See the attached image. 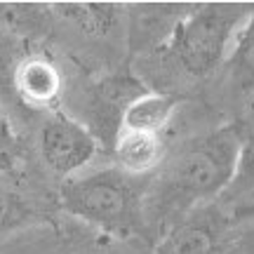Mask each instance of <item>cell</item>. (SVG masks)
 <instances>
[{"instance_id": "4", "label": "cell", "mask_w": 254, "mask_h": 254, "mask_svg": "<svg viewBox=\"0 0 254 254\" xmlns=\"http://www.w3.org/2000/svg\"><path fill=\"white\" fill-rule=\"evenodd\" d=\"M99 148L97 136L85 123L64 111H52L40 127V155L57 177H75V172L92 163Z\"/></svg>"}, {"instance_id": "8", "label": "cell", "mask_w": 254, "mask_h": 254, "mask_svg": "<svg viewBox=\"0 0 254 254\" xmlns=\"http://www.w3.org/2000/svg\"><path fill=\"white\" fill-rule=\"evenodd\" d=\"M177 109H179V97L158 90H146L127 104L118 132L165 136V129L172 123Z\"/></svg>"}, {"instance_id": "14", "label": "cell", "mask_w": 254, "mask_h": 254, "mask_svg": "<svg viewBox=\"0 0 254 254\" xmlns=\"http://www.w3.org/2000/svg\"><path fill=\"white\" fill-rule=\"evenodd\" d=\"M24 55H26L24 43L9 28L0 26V94L12 92V78Z\"/></svg>"}, {"instance_id": "16", "label": "cell", "mask_w": 254, "mask_h": 254, "mask_svg": "<svg viewBox=\"0 0 254 254\" xmlns=\"http://www.w3.org/2000/svg\"><path fill=\"white\" fill-rule=\"evenodd\" d=\"M254 217V200L243 202V205H233V219H250Z\"/></svg>"}, {"instance_id": "1", "label": "cell", "mask_w": 254, "mask_h": 254, "mask_svg": "<svg viewBox=\"0 0 254 254\" xmlns=\"http://www.w3.org/2000/svg\"><path fill=\"white\" fill-rule=\"evenodd\" d=\"M240 141V125H221L186 141L146 193V224L165 231L189 212L224 195L236 174Z\"/></svg>"}, {"instance_id": "9", "label": "cell", "mask_w": 254, "mask_h": 254, "mask_svg": "<svg viewBox=\"0 0 254 254\" xmlns=\"http://www.w3.org/2000/svg\"><path fill=\"white\" fill-rule=\"evenodd\" d=\"M116 167L129 177H146L160 170L165 163V136L136 134V132H118L111 146Z\"/></svg>"}, {"instance_id": "7", "label": "cell", "mask_w": 254, "mask_h": 254, "mask_svg": "<svg viewBox=\"0 0 254 254\" xmlns=\"http://www.w3.org/2000/svg\"><path fill=\"white\" fill-rule=\"evenodd\" d=\"M12 94L33 111H59L64 97L62 68L43 52H26L12 78Z\"/></svg>"}, {"instance_id": "13", "label": "cell", "mask_w": 254, "mask_h": 254, "mask_svg": "<svg viewBox=\"0 0 254 254\" xmlns=\"http://www.w3.org/2000/svg\"><path fill=\"white\" fill-rule=\"evenodd\" d=\"M38 219V212L31 207V202L21 198L19 193L0 186V236L28 226Z\"/></svg>"}, {"instance_id": "2", "label": "cell", "mask_w": 254, "mask_h": 254, "mask_svg": "<svg viewBox=\"0 0 254 254\" xmlns=\"http://www.w3.org/2000/svg\"><path fill=\"white\" fill-rule=\"evenodd\" d=\"M59 198L68 214L109 236H144L148 228L144 212V186L136 177L120 172L118 167L66 179Z\"/></svg>"}, {"instance_id": "17", "label": "cell", "mask_w": 254, "mask_h": 254, "mask_svg": "<svg viewBox=\"0 0 254 254\" xmlns=\"http://www.w3.org/2000/svg\"><path fill=\"white\" fill-rule=\"evenodd\" d=\"M252 200H254V198H252ZM240 205H243V202H240Z\"/></svg>"}, {"instance_id": "3", "label": "cell", "mask_w": 254, "mask_h": 254, "mask_svg": "<svg viewBox=\"0 0 254 254\" xmlns=\"http://www.w3.org/2000/svg\"><path fill=\"white\" fill-rule=\"evenodd\" d=\"M254 5L205 2L189 5L160 45L179 68L193 80H205L226 62L238 28Z\"/></svg>"}, {"instance_id": "15", "label": "cell", "mask_w": 254, "mask_h": 254, "mask_svg": "<svg viewBox=\"0 0 254 254\" xmlns=\"http://www.w3.org/2000/svg\"><path fill=\"white\" fill-rule=\"evenodd\" d=\"M21 151H24V146H21L19 129L7 116L5 106L0 104V172L14 170L21 160Z\"/></svg>"}, {"instance_id": "5", "label": "cell", "mask_w": 254, "mask_h": 254, "mask_svg": "<svg viewBox=\"0 0 254 254\" xmlns=\"http://www.w3.org/2000/svg\"><path fill=\"white\" fill-rule=\"evenodd\" d=\"M226 212L209 202L165 228L153 247V254H221L226 247Z\"/></svg>"}, {"instance_id": "12", "label": "cell", "mask_w": 254, "mask_h": 254, "mask_svg": "<svg viewBox=\"0 0 254 254\" xmlns=\"http://www.w3.org/2000/svg\"><path fill=\"white\" fill-rule=\"evenodd\" d=\"M228 200H238L240 202H250L254 198V127L243 134L240 141V151H238V163H236V174L233 182L224 193Z\"/></svg>"}, {"instance_id": "6", "label": "cell", "mask_w": 254, "mask_h": 254, "mask_svg": "<svg viewBox=\"0 0 254 254\" xmlns=\"http://www.w3.org/2000/svg\"><path fill=\"white\" fill-rule=\"evenodd\" d=\"M146 90L148 87L144 82L127 71L106 75L92 85L87 104H85V113H87L85 127L97 136L99 146H109V148L113 146L127 104Z\"/></svg>"}, {"instance_id": "10", "label": "cell", "mask_w": 254, "mask_h": 254, "mask_svg": "<svg viewBox=\"0 0 254 254\" xmlns=\"http://www.w3.org/2000/svg\"><path fill=\"white\" fill-rule=\"evenodd\" d=\"M59 21L73 26L87 38H106L116 31L125 7L113 2H57L47 7Z\"/></svg>"}, {"instance_id": "11", "label": "cell", "mask_w": 254, "mask_h": 254, "mask_svg": "<svg viewBox=\"0 0 254 254\" xmlns=\"http://www.w3.org/2000/svg\"><path fill=\"white\" fill-rule=\"evenodd\" d=\"M226 66L231 92L240 99L250 97L254 92V7L243 21V26L238 28L236 40L226 57Z\"/></svg>"}]
</instances>
